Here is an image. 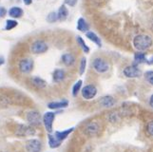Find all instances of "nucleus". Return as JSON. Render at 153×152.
I'll return each instance as SVG.
<instances>
[{
	"instance_id": "f257e3e1",
	"label": "nucleus",
	"mask_w": 153,
	"mask_h": 152,
	"mask_svg": "<svg viewBox=\"0 0 153 152\" xmlns=\"http://www.w3.org/2000/svg\"><path fill=\"white\" fill-rule=\"evenodd\" d=\"M73 130H74V128H71L67 130H63V131H56L54 133V135H48L49 138V145L51 148H58L60 145L61 142H63L68 135H70Z\"/></svg>"
},
{
	"instance_id": "f03ea898",
	"label": "nucleus",
	"mask_w": 153,
	"mask_h": 152,
	"mask_svg": "<svg viewBox=\"0 0 153 152\" xmlns=\"http://www.w3.org/2000/svg\"><path fill=\"white\" fill-rule=\"evenodd\" d=\"M152 45V38L146 34H138L133 38V46L137 50L144 51L149 50Z\"/></svg>"
},
{
	"instance_id": "7ed1b4c3",
	"label": "nucleus",
	"mask_w": 153,
	"mask_h": 152,
	"mask_svg": "<svg viewBox=\"0 0 153 152\" xmlns=\"http://www.w3.org/2000/svg\"><path fill=\"white\" fill-rule=\"evenodd\" d=\"M34 62L31 58H22L17 63V70L21 74H30L33 71Z\"/></svg>"
},
{
	"instance_id": "20e7f679",
	"label": "nucleus",
	"mask_w": 153,
	"mask_h": 152,
	"mask_svg": "<svg viewBox=\"0 0 153 152\" xmlns=\"http://www.w3.org/2000/svg\"><path fill=\"white\" fill-rule=\"evenodd\" d=\"M49 50V46L44 40L37 39L34 42H33L30 45V51L33 54H42Z\"/></svg>"
},
{
	"instance_id": "39448f33",
	"label": "nucleus",
	"mask_w": 153,
	"mask_h": 152,
	"mask_svg": "<svg viewBox=\"0 0 153 152\" xmlns=\"http://www.w3.org/2000/svg\"><path fill=\"white\" fill-rule=\"evenodd\" d=\"M92 67H93L94 70L98 73H105V72H107L109 69L108 63L105 59L100 58V57H97V58H95L93 60Z\"/></svg>"
},
{
	"instance_id": "423d86ee",
	"label": "nucleus",
	"mask_w": 153,
	"mask_h": 152,
	"mask_svg": "<svg viewBox=\"0 0 153 152\" xmlns=\"http://www.w3.org/2000/svg\"><path fill=\"white\" fill-rule=\"evenodd\" d=\"M55 119V113L54 112H46L44 114L43 118H42V122H43L46 130L48 132H51L52 131V125H53V121Z\"/></svg>"
},
{
	"instance_id": "0eeeda50",
	"label": "nucleus",
	"mask_w": 153,
	"mask_h": 152,
	"mask_svg": "<svg viewBox=\"0 0 153 152\" xmlns=\"http://www.w3.org/2000/svg\"><path fill=\"white\" fill-rule=\"evenodd\" d=\"M82 96L86 100H91L97 94V88L93 85H87L82 88Z\"/></svg>"
},
{
	"instance_id": "6e6552de",
	"label": "nucleus",
	"mask_w": 153,
	"mask_h": 152,
	"mask_svg": "<svg viewBox=\"0 0 153 152\" xmlns=\"http://www.w3.org/2000/svg\"><path fill=\"white\" fill-rule=\"evenodd\" d=\"M27 121L31 127H36L39 125L41 123V115L38 111H30L27 113Z\"/></svg>"
},
{
	"instance_id": "1a4fd4ad",
	"label": "nucleus",
	"mask_w": 153,
	"mask_h": 152,
	"mask_svg": "<svg viewBox=\"0 0 153 152\" xmlns=\"http://www.w3.org/2000/svg\"><path fill=\"white\" fill-rule=\"evenodd\" d=\"M42 149V144L39 140L31 139L26 144V150L28 152H40Z\"/></svg>"
},
{
	"instance_id": "9d476101",
	"label": "nucleus",
	"mask_w": 153,
	"mask_h": 152,
	"mask_svg": "<svg viewBox=\"0 0 153 152\" xmlns=\"http://www.w3.org/2000/svg\"><path fill=\"white\" fill-rule=\"evenodd\" d=\"M124 75L128 78H137L139 77L142 72L136 66H128L124 69Z\"/></svg>"
},
{
	"instance_id": "9b49d317",
	"label": "nucleus",
	"mask_w": 153,
	"mask_h": 152,
	"mask_svg": "<svg viewBox=\"0 0 153 152\" xmlns=\"http://www.w3.org/2000/svg\"><path fill=\"white\" fill-rule=\"evenodd\" d=\"M100 130V125L97 122H89L85 125V132L89 135L93 136L99 132Z\"/></svg>"
},
{
	"instance_id": "f8f14e48",
	"label": "nucleus",
	"mask_w": 153,
	"mask_h": 152,
	"mask_svg": "<svg viewBox=\"0 0 153 152\" xmlns=\"http://www.w3.org/2000/svg\"><path fill=\"white\" fill-rule=\"evenodd\" d=\"M16 133L19 136H30L35 134V129L31 125L30 127H27V125H20L16 130Z\"/></svg>"
},
{
	"instance_id": "ddd939ff",
	"label": "nucleus",
	"mask_w": 153,
	"mask_h": 152,
	"mask_svg": "<svg viewBox=\"0 0 153 152\" xmlns=\"http://www.w3.org/2000/svg\"><path fill=\"white\" fill-rule=\"evenodd\" d=\"M30 84L33 85L35 88L38 90H43L47 87V82L43 79V78L38 77V76H33L30 78Z\"/></svg>"
},
{
	"instance_id": "4468645a",
	"label": "nucleus",
	"mask_w": 153,
	"mask_h": 152,
	"mask_svg": "<svg viewBox=\"0 0 153 152\" xmlns=\"http://www.w3.org/2000/svg\"><path fill=\"white\" fill-rule=\"evenodd\" d=\"M61 59H62V62H63V64H64L65 66L67 67H71L75 64V57L73 54L71 53H65V54H63L62 57H61Z\"/></svg>"
},
{
	"instance_id": "2eb2a0df",
	"label": "nucleus",
	"mask_w": 153,
	"mask_h": 152,
	"mask_svg": "<svg viewBox=\"0 0 153 152\" xmlns=\"http://www.w3.org/2000/svg\"><path fill=\"white\" fill-rule=\"evenodd\" d=\"M23 14H24V10L19 7H12L9 10V15L13 19L22 17Z\"/></svg>"
},
{
	"instance_id": "dca6fc26",
	"label": "nucleus",
	"mask_w": 153,
	"mask_h": 152,
	"mask_svg": "<svg viewBox=\"0 0 153 152\" xmlns=\"http://www.w3.org/2000/svg\"><path fill=\"white\" fill-rule=\"evenodd\" d=\"M76 28L79 31H81V33H87V31H88V30H89V25L83 17H80L77 20Z\"/></svg>"
},
{
	"instance_id": "f3484780",
	"label": "nucleus",
	"mask_w": 153,
	"mask_h": 152,
	"mask_svg": "<svg viewBox=\"0 0 153 152\" xmlns=\"http://www.w3.org/2000/svg\"><path fill=\"white\" fill-rule=\"evenodd\" d=\"M65 71L61 69H56L52 73V79L55 83H60L65 79Z\"/></svg>"
},
{
	"instance_id": "a211bd4d",
	"label": "nucleus",
	"mask_w": 153,
	"mask_h": 152,
	"mask_svg": "<svg viewBox=\"0 0 153 152\" xmlns=\"http://www.w3.org/2000/svg\"><path fill=\"white\" fill-rule=\"evenodd\" d=\"M68 106V102L67 100H63L59 102H51L48 104V108L51 109H59V108H66Z\"/></svg>"
},
{
	"instance_id": "6ab92c4d",
	"label": "nucleus",
	"mask_w": 153,
	"mask_h": 152,
	"mask_svg": "<svg viewBox=\"0 0 153 152\" xmlns=\"http://www.w3.org/2000/svg\"><path fill=\"white\" fill-rule=\"evenodd\" d=\"M57 15H58V20L59 21H65L68 16V10L66 7V5H62V6L59 8L57 12Z\"/></svg>"
},
{
	"instance_id": "aec40b11",
	"label": "nucleus",
	"mask_w": 153,
	"mask_h": 152,
	"mask_svg": "<svg viewBox=\"0 0 153 152\" xmlns=\"http://www.w3.org/2000/svg\"><path fill=\"white\" fill-rule=\"evenodd\" d=\"M86 36L91 41H92L93 43H95L98 47H102V42H101V40H100V37H98V35L95 33L88 30L86 33Z\"/></svg>"
},
{
	"instance_id": "412c9836",
	"label": "nucleus",
	"mask_w": 153,
	"mask_h": 152,
	"mask_svg": "<svg viewBox=\"0 0 153 152\" xmlns=\"http://www.w3.org/2000/svg\"><path fill=\"white\" fill-rule=\"evenodd\" d=\"M114 103H115V101L111 96H105V97L101 98V100H100V105L103 106L104 108L112 107Z\"/></svg>"
},
{
	"instance_id": "4be33fe9",
	"label": "nucleus",
	"mask_w": 153,
	"mask_h": 152,
	"mask_svg": "<svg viewBox=\"0 0 153 152\" xmlns=\"http://www.w3.org/2000/svg\"><path fill=\"white\" fill-rule=\"evenodd\" d=\"M76 41H77V44L79 45V47L82 49V50L86 53H88L89 52V48L88 47V45L86 44L85 40H84L80 35H77L76 36Z\"/></svg>"
},
{
	"instance_id": "5701e85b",
	"label": "nucleus",
	"mask_w": 153,
	"mask_h": 152,
	"mask_svg": "<svg viewBox=\"0 0 153 152\" xmlns=\"http://www.w3.org/2000/svg\"><path fill=\"white\" fill-rule=\"evenodd\" d=\"M18 26V22L14 19H8L6 21V25H5V30H12L15 27Z\"/></svg>"
},
{
	"instance_id": "b1692460",
	"label": "nucleus",
	"mask_w": 153,
	"mask_h": 152,
	"mask_svg": "<svg viewBox=\"0 0 153 152\" xmlns=\"http://www.w3.org/2000/svg\"><path fill=\"white\" fill-rule=\"evenodd\" d=\"M146 61V55L143 52H136L134 55V63L135 64H142V63H145Z\"/></svg>"
},
{
	"instance_id": "393cba45",
	"label": "nucleus",
	"mask_w": 153,
	"mask_h": 152,
	"mask_svg": "<svg viewBox=\"0 0 153 152\" xmlns=\"http://www.w3.org/2000/svg\"><path fill=\"white\" fill-rule=\"evenodd\" d=\"M81 87H82V80H78L72 87V95L73 96H77L78 92L81 90Z\"/></svg>"
},
{
	"instance_id": "a878e982",
	"label": "nucleus",
	"mask_w": 153,
	"mask_h": 152,
	"mask_svg": "<svg viewBox=\"0 0 153 152\" xmlns=\"http://www.w3.org/2000/svg\"><path fill=\"white\" fill-rule=\"evenodd\" d=\"M58 20V15H57V13L55 12H51L48 14V16H47V21L50 23H54Z\"/></svg>"
},
{
	"instance_id": "bb28decb",
	"label": "nucleus",
	"mask_w": 153,
	"mask_h": 152,
	"mask_svg": "<svg viewBox=\"0 0 153 152\" xmlns=\"http://www.w3.org/2000/svg\"><path fill=\"white\" fill-rule=\"evenodd\" d=\"M86 66H87V59L86 58H82L80 62V67H79V73L80 75H82L86 70Z\"/></svg>"
},
{
	"instance_id": "cd10ccee",
	"label": "nucleus",
	"mask_w": 153,
	"mask_h": 152,
	"mask_svg": "<svg viewBox=\"0 0 153 152\" xmlns=\"http://www.w3.org/2000/svg\"><path fill=\"white\" fill-rule=\"evenodd\" d=\"M145 78L146 80L149 82V84H151V85L153 86V70H149L146 72L145 74Z\"/></svg>"
},
{
	"instance_id": "c85d7f7f",
	"label": "nucleus",
	"mask_w": 153,
	"mask_h": 152,
	"mask_svg": "<svg viewBox=\"0 0 153 152\" xmlns=\"http://www.w3.org/2000/svg\"><path fill=\"white\" fill-rule=\"evenodd\" d=\"M146 131L149 135L153 136V121L149 122L147 124V127H146Z\"/></svg>"
},
{
	"instance_id": "c756f323",
	"label": "nucleus",
	"mask_w": 153,
	"mask_h": 152,
	"mask_svg": "<svg viewBox=\"0 0 153 152\" xmlns=\"http://www.w3.org/2000/svg\"><path fill=\"white\" fill-rule=\"evenodd\" d=\"M78 0H65V4L68 5L70 7H74Z\"/></svg>"
},
{
	"instance_id": "7c9ffc66",
	"label": "nucleus",
	"mask_w": 153,
	"mask_h": 152,
	"mask_svg": "<svg viewBox=\"0 0 153 152\" xmlns=\"http://www.w3.org/2000/svg\"><path fill=\"white\" fill-rule=\"evenodd\" d=\"M7 10L5 9L4 7H0V17L1 18H3V17H5L7 15Z\"/></svg>"
},
{
	"instance_id": "2f4dec72",
	"label": "nucleus",
	"mask_w": 153,
	"mask_h": 152,
	"mask_svg": "<svg viewBox=\"0 0 153 152\" xmlns=\"http://www.w3.org/2000/svg\"><path fill=\"white\" fill-rule=\"evenodd\" d=\"M5 64V58L3 55H0V66H2Z\"/></svg>"
},
{
	"instance_id": "473e14b6",
	"label": "nucleus",
	"mask_w": 153,
	"mask_h": 152,
	"mask_svg": "<svg viewBox=\"0 0 153 152\" xmlns=\"http://www.w3.org/2000/svg\"><path fill=\"white\" fill-rule=\"evenodd\" d=\"M23 2L25 5H27V6H29V5L33 4V0H23Z\"/></svg>"
},
{
	"instance_id": "72a5a7b5",
	"label": "nucleus",
	"mask_w": 153,
	"mask_h": 152,
	"mask_svg": "<svg viewBox=\"0 0 153 152\" xmlns=\"http://www.w3.org/2000/svg\"><path fill=\"white\" fill-rule=\"evenodd\" d=\"M149 105H150V107L153 108V94L150 96V99H149Z\"/></svg>"
},
{
	"instance_id": "f704fd0d",
	"label": "nucleus",
	"mask_w": 153,
	"mask_h": 152,
	"mask_svg": "<svg viewBox=\"0 0 153 152\" xmlns=\"http://www.w3.org/2000/svg\"><path fill=\"white\" fill-rule=\"evenodd\" d=\"M147 64H149V65H153V56L151 57V58L149 60H147Z\"/></svg>"
},
{
	"instance_id": "c9c22d12",
	"label": "nucleus",
	"mask_w": 153,
	"mask_h": 152,
	"mask_svg": "<svg viewBox=\"0 0 153 152\" xmlns=\"http://www.w3.org/2000/svg\"><path fill=\"white\" fill-rule=\"evenodd\" d=\"M151 29H152V30H153V21H152V24H151Z\"/></svg>"
}]
</instances>
